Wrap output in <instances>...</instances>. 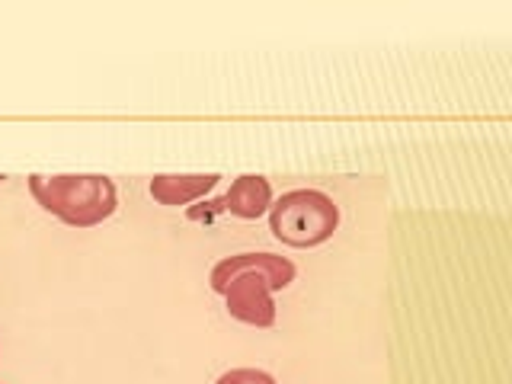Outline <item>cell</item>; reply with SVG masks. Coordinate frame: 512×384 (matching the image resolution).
<instances>
[{
  "mask_svg": "<svg viewBox=\"0 0 512 384\" xmlns=\"http://www.w3.org/2000/svg\"><path fill=\"white\" fill-rule=\"evenodd\" d=\"M212 288L228 301V314L250 327L276 324L272 292L295 282V263L276 253H237L212 269Z\"/></svg>",
  "mask_w": 512,
  "mask_h": 384,
  "instance_id": "obj_1",
  "label": "cell"
},
{
  "mask_svg": "<svg viewBox=\"0 0 512 384\" xmlns=\"http://www.w3.org/2000/svg\"><path fill=\"white\" fill-rule=\"evenodd\" d=\"M29 192L48 215L71 228H96L116 212V183L100 173H61V176H29Z\"/></svg>",
  "mask_w": 512,
  "mask_h": 384,
  "instance_id": "obj_2",
  "label": "cell"
},
{
  "mask_svg": "<svg viewBox=\"0 0 512 384\" xmlns=\"http://www.w3.org/2000/svg\"><path fill=\"white\" fill-rule=\"evenodd\" d=\"M340 228V208L320 189H292L269 208V231L285 247H320Z\"/></svg>",
  "mask_w": 512,
  "mask_h": 384,
  "instance_id": "obj_3",
  "label": "cell"
},
{
  "mask_svg": "<svg viewBox=\"0 0 512 384\" xmlns=\"http://www.w3.org/2000/svg\"><path fill=\"white\" fill-rule=\"evenodd\" d=\"M272 208V186L266 176L244 173L231 183V189L224 192L215 202H202L189 208V221H215L218 215H234L240 221H256Z\"/></svg>",
  "mask_w": 512,
  "mask_h": 384,
  "instance_id": "obj_4",
  "label": "cell"
},
{
  "mask_svg": "<svg viewBox=\"0 0 512 384\" xmlns=\"http://www.w3.org/2000/svg\"><path fill=\"white\" fill-rule=\"evenodd\" d=\"M221 183L218 173H160L151 180V196L160 205L180 208L202 199L205 192H212Z\"/></svg>",
  "mask_w": 512,
  "mask_h": 384,
  "instance_id": "obj_5",
  "label": "cell"
},
{
  "mask_svg": "<svg viewBox=\"0 0 512 384\" xmlns=\"http://www.w3.org/2000/svg\"><path fill=\"white\" fill-rule=\"evenodd\" d=\"M215 384H276V378L260 372V368H231Z\"/></svg>",
  "mask_w": 512,
  "mask_h": 384,
  "instance_id": "obj_6",
  "label": "cell"
}]
</instances>
